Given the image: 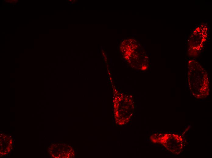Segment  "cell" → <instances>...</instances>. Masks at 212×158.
Returning a JSON list of instances; mask_svg holds the SVG:
<instances>
[{"mask_svg": "<svg viewBox=\"0 0 212 158\" xmlns=\"http://www.w3.org/2000/svg\"><path fill=\"white\" fill-rule=\"evenodd\" d=\"M160 142L169 151L178 154L182 150L183 146V139L178 135L166 133L160 137Z\"/></svg>", "mask_w": 212, "mask_h": 158, "instance_id": "cell-2", "label": "cell"}, {"mask_svg": "<svg viewBox=\"0 0 212 158\" xmlns=\"http://www.w3.org/2000/svg\"><path fill=\"white\" fill-rule=\"evenodd\" d=\"M188 77L189 89L194 96L203 98L208 95L209 83L207 74L197 61L189 62Z\"/></svg>", "mask_w": 212, "mask_h": 158, "instance_id": "cell-1", "label": "cell"}]
</instances>
